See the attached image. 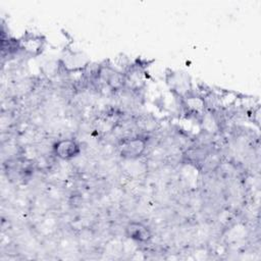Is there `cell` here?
I'll return each instance as SVG.
<instances>
[{
	"instance_id": "1",
	"label": "cell",
	"mask_w": 261,
	"mask_h": 261,
	"mask_svg": "<svg viewBox=\"0 0 261 261\" xmlns=\"http://www.w3.org/2000/svg\"><path fill=\"white\" fill-rule=\"evenodd\" d=\"M147 149V143L144 139L133 137L122 140L118 146V154L123 159H137L141 157Z\"/></svg>"
},
{
	"instance_id": "2",
	"label": "cell",
	"mask_w": 261,
	"mask_h": 261,
	"mask_svg": "<svg viewBox=\"0 0 261 261\" xmlns=\"http://www.w3.org/2000/svg\"><path fill=\"white\" fill-rule=\"evenodd\" d=\"M53 152L61 160H71L80 155L81 146L73 139H62L53 145Z\"/></svg>"
},
{
	"instance_id": "3",
	"label": "cell",
	"mask_w": 261,
	"mask_h": 261,
	"mask_svg": "<svg viewBox=\"0 0 261 261\" xmlns=\"http://www.w3.org/2000/svg\"><path fill=\"white\" fill-rule=\"evenodd\" d=\"M125 234L132 241L140 244H147L152 239L151 229L139 221H130L125 226Z\"/></svg>"
}]
</instances>
